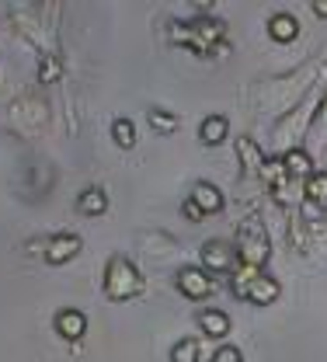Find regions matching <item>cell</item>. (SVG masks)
I'll use <instances>...</instances> for the list:
<instances>
[{
    "instance_id": "1",
    "label": "cell",
    "mask_w": 327,
    "mask_h": 362,
    "mask_svg": "<svg viewBox=\"0 0 327 362\" xmlns=\"http://www.w3.org/2000/svg\"><path fill=\"white\" fill-rule=\"evenodd\" d=\"M171 42L188 45L191 52H227V28L216 18H195V21H174L171 25Z\"/></svg>"
},
{
    "instance_id": "2",
    "label": "cell",
    "mask_w": 327,
    "mask_h": 362,
    "mask_svg": "<svg viewBox=\"0 0 327 362\" xmlns=\"http://www.w3.org/2000/svg\"><path fill=\"white\" fill-rule=\"evenodd\" d=\"M140 293H143L140 269L129 258H122V255L108 258V265H105V296L112 303H126V300H136Z\"/></svg>"
},
{
    "instance_id": "3",
    "label": "cell",
    "mask_w": 327,
    "mask_h": 362,
    "mask_svg": "<svg viewBox=\"0 0 327 362\" xmlns=\"http://www.w3.org/2000/svg\"><path fill=\"white\" fill-rule=\"evenodd\" d=\"M237 262L247 265V269H265L268 258H272V240H268V230L258 223V220H244L237 230Z\"/></svg>"
},
{
    "instance_id": "4",
    "label": "cell",
    "mask_w": 327,
    "mask_h": 362,
    "mask_svg": "<svg viewBox=\"0 0 327 362\" xmlns=\"http://www.w3.org/2000/svg\"><path fill=\"white\" fill-rule=\"evenodd\" d=\"M174 282H178L182 296H188V300H206V296L213 293V279H209V272L202 269V265H188V269H182Z\"/></svg>"
},
{
    "instance_id": "5",
    "label": "cell",
    "mask_w": 327,
    "mask_h": 362,
    "mask_svg": "<svg viewBox=\"0 0 327 362\" xmlns=\"http://www.w3.org/2000/svg\"><path fill=\"white\" fill-rule=\"evenodd\" d=\"M202 269L206 272H234L237 269V247L227 240H209L202 244Z\"/></svg>"
},
{
    "instance_id": "6",
    "label": "cell",
    "mask_w": 327,
    "mask_h": 362,
    "mask_svg": "<svg viewBox=\"0 0 327 362\" xmlns=\"http://www.w3.org/2000/svg\"><path fill=\"white\" fill-rule=\"evenodd\" d=\"M81 251H84V240H81L77 233H56L46 244V262L49 265H66V262H73Z\"/></svg>"
},
{
    "instance_id": "7",
    "label": "cell",
    "mask_w": 327,
    "mask_h": 362,
    "mask_svg": "<svg viewBox=\"0 0 327 362\" xmlns=\"http://www.w3.org/2000/svg\"><path fill=\"white\" fill-rule=\"evenodd\" d=\"M188 199H191V202L202 209V216H216V213H223V206H227L223 192H220L213 181H195Z\"/></svg>"
},
{
    "instance_id": "8",
    "label": "cell",
    "mask_w": 327,
    "mask_h": 362,
    "mask_svg": "<svg viewBox=\"0 0 327 362\" xmlns=\"http://www.w3.org/2000/svg\"><path fill=\"white\" fill-rule=\"evenodd\" d=\"M279 296H282L279 279H275V275H268V272H258V275H254V282L247 286V300H251L254 307H272Z\"/></svg>"
},
{
    "instance_id": "9",
    "label": "cell",
    "mask_w": 327,
    "mask_h": 362,
    "mask_svg": "<svg viewBox=\"0 0 327 362\" xmlns=\"http://www.w3.org/2000/svg\"><path fill=\"white\" fill-rule=\"evenodd\" d=\"M52 327H56V334L59 338H66V341H81L84 334H88V314L84 310H59L56 320H52Z\"/></svg>"
},
{
    "instance_id": "10",
    "label": "cell",
    "mask_w": 327,
    "mask_h": 362,
    "mask_svg": "<svg viewBox=\"0 0 327 362\" xmlns=\"http://www.w3.org/2000/svg\"><path fill=\"white\" fill-rule=\"evenodd\" d=\"M261 178L268 181V188L275 192V199L285 202V185H289V171H285V157H268L261 168Z\"/></svg>"
},
{
    "instance_id": "11",
    "label": "cell",
    "mask_w": 327,
    "mask_h": 362,
    "mask_svg": "<svg viewBox=\"0 0 327 362\" xmlns=\"http://www.w3.org/2000/svg\"><path fill=\"white\" fill-rule=\"evenodd\" d=\"M237 157H240V168H244L247 175H261V168H265V160H268L251 136H240V139H237Z\"/></svg>"
},
{
    "instance_id": "12",
    "label": "cell",
    "mask_w": 327,
    "mask_h": 362,
    "mask_svg": "<svg viewBox=\"0 0 327 362\" xmlns=\"http://www.w3.org/2000/svg\"><path fill=\"white\" fill-rule=\"evenodd\" d=\"M227 136H230V122H227L223 115H206V119L198 122V139H202L206 146H220Z\"/></svg>"
},
{
    "instance_id": "13",
    "label": "cell",
    "mask_w": 327,
    "mask_h": 362,
    "mask_svg": "<svg viewBox=\"0 0 327 362\" xmlns=\"http://www.w3.org/2000/svg\"><path fill=\"white\" fill-rule=\"evenodd\" d=\"M198 327H202L206 338H216V341H220V338L230 334V314H223V310H216V307H213V310H202V314H198Z\"/></svg>"
},
{
    "instance_id": "14",
    "label": "cell",
    "mask_w": 327,
    "mask_h": 362,
    "mask_svg": "<svg viewBox=\"0 0 327 362\" xmlns=\"http://www.w3.org/2000/svg\"><path fill=\"white\" fill-rule=\"evenodd\" d=\"M268 35H272L275 42H292V39L299 35V21H296L292 14H285V11H275V14L268 18Z\"/></svg>"
},
{
    "instance_id": "15",
    "label": "cell",
    "mask_w": 327,
    "mask_h": 362,
    "mask_svg": "<svg viewBox=\"0 0 327 362\" xmlns=\"http://www.w3.org/2000/svg\"><path fill=\"white\" fill-rule=\"evenodd\" d=\"M285 157V171H289V178H310L314 175V157L303 150V146H292V150H285L282 153Z\"/></svg>"
},
{
    "instance_id": "16",
    "label": "cell",
    "mask_w": 327,
    "mask_h": 362,
    "mask_svg": "<svg viewBox=\"0 0 327 362\" xmlns=\"http://www.w3.org/2000/svg\"><path fill=\"white\" fill-rule=\"evenodd\" d=\"M77 213H84V216H105L108 213V195L101 188H84L77 195Z\"/></svg>"
},
{
    "instance_id": "17",
    "label": "cell",
    "mask_w": 327,
    "mask_h": 362,
    "mask_svg": "<svg viewBox=\"0 0 327 362\" xmlns=\"http://www.w3.org/2000/svg\"><path fill=\"white\" fill-rule=\"evenodd\" d=\"M303 199L314 206H327V171H314L303 181Z\"/></svg>"
},
{
    "instance_id": "18",
    "label": "cell",
    "mask_w": 327,
    "mask_h": 362,
    "mask_svg": "<svg viewBox=\"0 0 327 362\" xmlns=\"http://www.w3.org/2000/svg\"><path fill=\"white\" fill-rule=\"evenodd\" d=\"M171 362H202V341L198 338H182L171 349Z\"/></svg>"
},
{
    "instance_id": "19",
    "label": "cell",
    "mask_w": 327,
    "mask_h": 362,
    "mask_svg": "<svg viewBox=\"0 0 327 362\" xmlns=\"http://www.w3.org/2000/svg\"><path fill=\"white\" fill-rule=\"evenodd\" d=\"M254 275H258V269H247V265H240V262H237V269L230 272V286H234L237 300H247V286L254 282Z\"/></svg>"
},
{
    "instance_id": "20",
    "label": "cell",
    "mask_w": 327,
    "mask_h": 362,
    "mask_svg": "<svg viewBox=\"0 0 327 362\" xmlns=\"http://www.w3.org/2000/svg\"><path fill=\"white\" fill-rule=\"evenodd\" d=\"M146 119H150V126H153L160 136H167V133H174V129H178V115H174V112L150 108V112H146Z\"/></svg>"
},
{
    "instance_id": "21",
    "label": "cell",
    "mask_w": 327,
    "mask_h": 362,
    "mask_svg": "<svg viewBox=\"0 0 327 362\" xmlns=\"http://www.w3.org/2000/svg\"><path fill=\"white\" fill-rule=\"evenodd\" d=\"M112 136H115V143H119L122 150H129V146L136 143V126H133V119L119 115V119L112 122Z\"/></svg>"
},
{
    "instance_id": "22",
    "label": "cell",
    "mask_w": 327,
    "mask_h": 362,
    "mask_svg": "<svg viewBox=\"0 0 327 362\" xmlns=\"http://www.w3.org/2000/svg\"><path fill=\"white\" fill-rule=\"evenodd\" d=\"M213 362H244V356H240L237 345H220L216 356H213Z\"/></svg>"
},
{
    "instance_id": "23",
    "label": "cell",
    "mask_w": 327,
    "mask_h": 362,
    "mask_svg": "<svg viewBox=\"0 0 327 362\" xmlns=\"http://www.w3.org/2000/svg\"><path fill=\"white\" fill-rule=\"evenodd\" d=\"M59 70H63V66H59V63H56V59H42V70H39V81H42V84H52V77H56V74H59Z\"/></svg>"
},
{
    "instance_id": "24",
    "label": "cell",
    "mask_w": 327,
    "mask_h": 362,
    "mask_svg": "<svg viewBox=\"0 0 327 362\" xmlns=\"http://www.w3.org/2000/svg\"><path fill=\"white\" fill-rule=\"evenodd\" d=\"M182 213H185L188 220H195V223H198V220H202V209H198V206H195V202H191V199H185V206H182Z\"/></svg>"
},
{
    "instance_id": "25",
    "label": "cell",
    "mask_w": 327,
    "mask_h": 362,
    "mask_svg": "<svg viewBox=\"0 0 327 362\" xmlns=\"http://www.w3.org/2000/svg\"><path fill=\"white\" fill-rule=\"evenodd\" d=\"M314 14H317V18H327V0H314Z\"/></svg>"
}]
</instances>
